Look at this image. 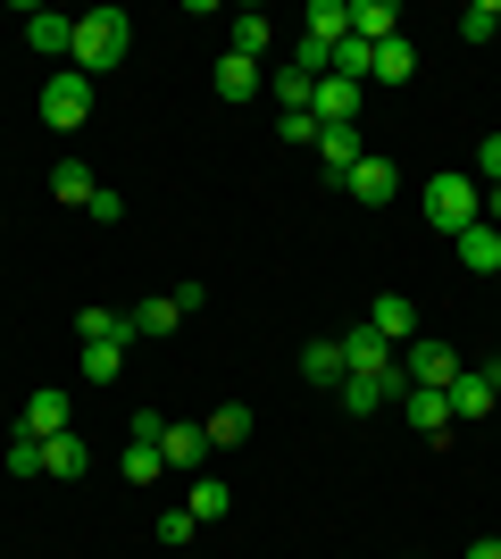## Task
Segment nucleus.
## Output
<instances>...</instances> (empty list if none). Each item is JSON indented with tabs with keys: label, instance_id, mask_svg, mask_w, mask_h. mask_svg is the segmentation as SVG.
Wrapping results in <instances>:
<instances>
[{
	"label": "nucleus",
	"instance_id": "4",
	"mask_svg": "<svg viewBox=\"0 0 501 559\" xmlns=\"http://www.w3.org/2000/svg\"><path fill=\"white\" fill-rule=\"evenodd\" d=\"M343 368L368 376V384H393V393H409V384H402V350L384 343L377 326H351V334H343Z\"/></svg>",
	"mask_w": 501,
	"mask_h": 559
},
{
	"label": "nucleus",
	"instance_id": "26",
	"mask_svg": "<svg viewBox=\"0 0 501 559\" xmlns=\"http://www.w3.org/2000/svg\"><path fill=\"white\" fill-rule=\"evenodd\" d=\"M201 435H210V451L251 443V409H242V401H226V409H210V426H201Z\"/></svg>",
	"mask_w": 501,
	"mask_h": 559
},
{
	"label": "nucleus",
	"instance_id": "32",
	"mask_svg": "<svg viewBox=\"0 0 501 559\" xmlns=\"http://www.w3.org/2000/svg\"><path fill=\"white\" fill-rule=\"evenodd\" d=\"M468 176H477V185H501V134H485V142H477V159H468Z\"/></svg>",
	"mask_w": 501,
	"mask_h": 559
},
{
	"label": "nucleus",
	"instance_id": "35",
	"mask_svg": "<svg viewBox=\"0 0 501 559\" xmlns=\"http://www.w3.org/2000/svg\"><path fill=\"white\" fill-rule=\"evenodd\" d=\"M192 535H201V518H192V510H167L159 518V543H192Z\"/></svg>",
	"mask_w": 501,
	"mask_h": 559
},
{
	"label": "nucleus",
	"instance_id": "13",
	"mask_svg": "<svg viewBox=\"0 0 501 559\" xmlns=\"http://www.w3.org/2000/svg\"><path fill=\"white\" fill-rule=\"evenodd\" d=\"M159 460L176 467V476H201V460H210V435H201V426H159Z\"/></svg>",
	"mask_w": 501,
	"mask_h": 559
},
{
	"label": "nucleus",
	"instance_id": "9",
	"mask_svg": "<svg viewBox=\"0 0 501 559\" xmlns=\"http://www.w3.org/2000/svg\"><path fill=\"white\" fill-rule=\"evenodd\" d=\"M318 167H326V185H343V176H351L359 159H368V142H359V126H318Z\"/></svg>",
	"mask_w": 501,
	"mask_h": 559
},
{
	"label": "nucleus",
	"instance_id": "36",
	"mask_svg": "<svg viewBox=\"0 0 501 559\" xmlns=\"http://www.w3.org/2000/svg\"><path fill=\"white\" fill-rule=\"evenodd\" d=\"M460 559H501V535H477V543H468Z\"/></svg>",
	"mask_w": 501,
	"mask_h": 559
},
{
	"label": "nucleus",
	"instance_id": "17",
	"mask_svg": "<svg viewBox=\"0 0 501 559\" xmlns=\"http://www.w3.org/2000/svg\"><path fill=\"white\" fill-rule=\"evenodd\" d=\"M452 418H460V426L493 418V384H485V368H460V376H452Z\"/></svg>",
	"mask_w": 501,
	"mask_h": 559
},
{
	"label": "nucleus",
	"instance_id": "33",
	"mask_svg": "<svg viewBox=\"0 0 501 559\" xmlns=\"http://www.w3.org/2000/svg\"><path fill=\"white\" fill-rule=\"evenodd\" d=\"M9 476H43V443H34V435L9 443Z\"/></svg>",
	"mask_w": 501,
	"mask_h": 559
},
{
	"label": "nucleus",
	"instance_id": "37",
	"mask_svg": "<svg viewBox=\"0 0 501 559\" xmlns=\"http://www.w3.org/2000/svg\"><path fill=\"white\" fill-rule=\"evenodd\" d=\"M485 226H501V185H485Z\"/></svg>",
	"mask_w": 501,
	"mask_h": 559
},
{
	"label": "nucleus",
	"instance_id": "29",
	"mask_svg": "<svg viewBox=\"0 0 501 559\" xmlns=\"http://www.w3.org/2000/svg\"><path fill=\"white\" fill-rule=\"evenodd\" d=\"M301 376H310L318 393H334V384L351 376V368H343V343H310V350H301Z\"/></svg>",
	"mask_w": 501,
	"mask_h": 559
},
{
	"label": "nucleus",
	"instance_id": "1",
	"mask_svg": "<svg viewBox=\"0 0 501 559\" xmlns=\"http://www.w3.org/2000/svg\"><path fill=\"white\" fill-rule=\"evenodd\" d=\"M126 50H134V25H126V9H84V17H75V59L68 68H84L100 84V75L118 68Z\"/></svg>",
	"mask_w": 501,
	"mask_h": 559
},
{
	"label": "nucleus",
	"instance_id": "2",
	"mask_svg": "<svg viewBox=\"0 0 501 559\" xmlns=\"http://www.w3.org/2000/svg\"><path fill=\"white\" fill-rule=\"evenodd\" d=\"M427 226H443V234H468L485 217V185L468 176V167H443V176H427Z\"/></svg>",
	"mask_w": 501,
	"mask_h": 559
},
{
	"label": "nucleus",
	"instance_id": "10",
	"mask_svg": "<svg viewBox=\"0 0 501 559\" xmlns=\"http://www.w3.org/2000/svg\"><path fill=\"white\" fill-rule=\"evenodd\" d=\"M393 409H402V418L418 426L427 443H443V435H452V393H427V384H409V393L393 401Z\"/></svg>",
	"mask_w": 501,
	"mask_h": 559
},
{
	"label": "nucleus",
	"instance_id": "16",
	"mask_svg": "<svg viewBox=\"0 0 501 559\" xmlns=\"http://www.w3.org/2000/svg\"><path fill=\"white\" fill-rule=\"evenodd\" d=\"M343 34H351V0H310V34H301V43L334 59V43H343Z\"/></svg>",
	"mask_w": 501,
	"mask_h": 559
},
{
	"label": "nucleus",
	"instance_id": "20",
	"mask_svg": "<svg viewBox=\"0 0 501 559\" xmlns=\"http://www.w3.org/2000/svg\"><path fill=\"white\" fill-rule=\"evenodd\" d=\"M334 401H343V409H351V418H377V409H393V384H368V376H343V384H334Z\"/></svg>",
	"mask_w": 501,
	"mask_h": 559
},
{
	"label": "nucleus",
	"instance_id": "38",
	"mask_svg": "<svg viewBox=\"0 0 501 559\" xmlns=\"http://www.w3.org/2000/svg\"><path fill=\"white\" fill-rule=\"evenodd\" d=\"M485 384H493V401H501V359H493V368H485Z\"/></svg>",
	"mask_w": 501,
	"mask_h": 559
},
{
	"label": "nucleus",
	"instance_id": "25",
	"mask_svg": "<svg viewBox=\"0 0 501 559\" xmlns=\"http://www.w3.org/2000/svg\"><path fill=\"white\" fill-rule=\"evenodd\" d=\"M75 343H134V326H126L118 309H75Z\"/></svg>",
	"mask_w": 501,
	"mask_h": 559
},
{
	"label": "nucleus",
	"instance_id": "19",
	"mask_svg": "<svg viewBox=\"0 0 501 559\" xmlns=\"http://www.w3.org/2000/svg\"><path fill=\"white\" fill-rule=\"evenodd\" d=\"M251 93H267V75H260V59H217V100H251Z\"/></svg>",
	"mask_w": 501,
	"mask_h": 559
},
{
	"label": "nucleus",
	"instance_id": "11",
	"mask_svg": "<svg viewBox=\"0 0 501 559\" xmlns=\"http://www.w3.org/2000/svg\"><path fill=\"white\" fill-rule=\"evenodd\" d=\"M84 467H93V443H84L75 426H68V435H50V443H43V476H50V485H75Z\"/></svg>",
	"mask_w": 501,
	"mask_h": 559
},
{
	"label": "nucleus",
	"instance_id": "3",
	"mask_svg": "<svg viewBox=\"0 0 501 559\" xmlns=\"http://www.w3.org/2000/svg\"><path fill=\"white\" fill-rule=\"evenodd\" d=\"M93 117V75L84 68H50V84H43V126L50 134H75Z\"/></svg>",
	"mask_w": 501,
	"mask_h": 559
},
{
	"label": "nucleus",
	"instance_id": "22",
	"mask_svg": "<svg viewBox=\"0 0 501 559\" xmlns=\"http://www.w3.org/2000/svg\"><path fill=\"white\" fill-rule=\"evenodd\" d=\"M126 350H134V343H84V350H75V376H84V384H118Z\"/></svg>",
	"mask_w": 501,
	"mask_h": 559
},
{
	"label": "nucleus",
	"instance_id": "18",
	"mask_svg": "<svg viewBox=\"0 0 501 559\" xmlns=\"http://www.w3.org/2000/svg\"><path fill=\"white\" fill-rule=\"evenodd\" d=\"M351 34L359 43H393V34H402V9H393V0H351Z\"/></svg>",
	"mask_w": 501,
	"mask_h": 559
},
{
	"label": "nucleus",
	"instance_id": "27",
	"mask_svg": "<svg viewBox=\"0 0 501 559\" xmlns=\"http://www.w3.org/2000/svg\"><path fill=\"white\" fill-rule=\"evenodd\" d=\"M176 318H184V309H176V293H159V301H134V309H126V326H134V343H151V334H167V326H176Z\"/></svg>",
	"mask_w": 501,
	"mask_h": 559
},
{
	"label": "nucleus",
	"instance_id": "12",
	"mask_svg": "<svg viewBox=\"0 0 501 559\" xmlns=\"http://www.w3.org/2000/svg\"><path fill=\"white\" fill-rule=\"evenodd\" d=\"M452 251H460V267H468V276H501V226H468V234H452Z\"/></svg>",
	"mask_w": 501,
	"mask_h": 559
},
{
	"label": "nucleus",
	"instance_id": "5",
	"mask_svg": "<svg viewBox=\"0 0 501 559\" xmlns=\"http://www.w3.org/2000/svg\"><path fill=\"white\" fill-rule=\"evenodd\" d=\"M452 376H460V350L452 343H434V334H409V343H402V384L452 393Z\"/></svg>",
	"mask_w": 501,
	"mask_h": 559
},
{
	"label": "nucleus",
	"instance_id": "7",
	"mask_svg": "<svg viewBox=\"0 0 501 559\" xmlns=\"http://www.w3.org/2000/svg\"><path fill=\"white\" fill-rule=\"evenodd\" d=\"M25 50H43V59L68 68V59H75V17H68V9H25Z\"/></svg>",
	"mask_w": 501,
	"mask_h": 559
},
{
	"label": "nucleus",
	"instance_id": "34",
	"mask_svg": "<svg viewBox=\"0 0 501 559\" xmlns=\"http://www.w3.org/2000/svg\"><path fill=\"white\" fill-rule=\"evenodd\" d=\"M276 134H285V142H301V151H310V142H318V117H310V109H293V117H276Z\"/></svg>",
	"mask_w": 501,
	"mask_h": 559
},
{
	"label": "nucleus",
	"instance_id": "21",
	"mask_svg": "<svg viewBox=\"0 0 501 559\" xmlns=\"http://www.w3.org/2000/svg\"><path fill=\"white\" fill-rule=\"evenodd\" d=\"M184 510L201 518V526H217V518L235 510V485H226V476H192V492H184Z\"/></svg>",
	"mask_w": 501,
	"mask_h": 559
},
{
	"label": "nucleus",
	"instance_id": "15",
	"mask_svg": "<svg viewBox=\"0 0 501 559\" xmlns=\"http://www.w3.org/2000/svg\"><path fill=\"white\" fill-rule=\"evenodd\" d=\"M409 75H418V43H409V34L377 43V68H368V93H384V84H409Z\"/></svg>",
	"mask_w": 501,
	"mask_h": 559
},
{
	"label": "nucleus",
	"instance_id": "31",
	"mask_svg": "<svg viewBox=\"0 0 501 559\" xmlns=\"http://www.w3.org/2000/svg\"><path fill=\"white\" fill-rule=\"evenodd\" d=\"M159 443H126V460H118V476H126V485H159Z\"/></svg>",
	"mask_w": 501,
	"mask_h": 559
},
{
	"label": "nucleus",
	"instance_id": "23",
	"mask_svg": "<svg viewBox=\"0 0 501 559\" xmlns=\"http://www.w3.org/2000/svg\"><path fill=\"white\" fill-rule=\"evenodd\" d=\"M267 100H276V109H310V100H318V75H301V68H293V59H285V68H276V75H267Z\"/></svg>",
	"mask_w": 501,
	"mask_h": 559
},
{
	"label": "nucleus",
	"instance_id": "6",
	"mask_svg": "<svg viewBox=\"0 0 501 559\" xmlns=\"http://www.w3.org/2000/svg\"><path fill=\"white\" fill-rule=\"evenodd\" d=\"M68 426H75V401L59 393V384H43V393H25V409H17V435L50 443V435H68Z\"/></svg>",
	"mask_w": 501,
	"mask_h": 559
},
{
	"label": "nucleus",
	"instance_id": "14",
	"mask_svg": "<svg viewBox=\"0 0 501 559\" xmlns=\"http://www.w3.org/2000/svg\"><path fill=\"white\" fill-rule=\"evenodd\" d=\"M368 326H377L384 343L402 350L409 334H418V301H409V293H377V309H368Z\"/></svg>",
	"mask_w": 501,
	"mask_h": 559
},
{
	"label": "nucleus",
	"instance_id": "28",
	"mask_svg": "<svg viewBox=\"0 0 501 559\" xmlns=\"http://www.w3.org/2000/svg\"><path fill=\"white\" fill-rule=\"evenodd\" d=\"M226 50H235V59H267V17H260V9H235V25H226Z\"/></svg>",
	"mask_w": 501,
	"mask_h": 559
},
{
	"label": "nucleus",
	"instance_id": "30",
	"mask_svg": "<svg viewBox=\"0 0 501 559\" xmlns=\"http://www.w3.org/2000/svg\"><path fill=\"white\" fill-rule=\"evenodd\" d=\"M501 34V0H468L460 9V43H493Z\"/></svg>",
	"mask_w": 501,
	"mask_h": 559
},
{
	"label": "nucleus",
	"instance_id": "24",
	"mask_svg": "<svg viewBox=\"0 0 501 559\" xmlns=\"http://www.w3.org/2000/svg\"><path fill=\"white\" fill-rule=\"evenodd\" d=\"M50 192H59V201H68V210H93V167H84V159H59V167H50Z\"/></svg>",
	"mask_w": 501,
	"mask_h": 559
},
{
	"label": "nucleus",
	"instance_id": "8",
	"mask_svg": "<svg viewBox=\"0 0 501 559\" xmlns=\"http://www.w3.org/2000/svg\"><path fill=\"white\" fill-rule=\"evenodd\" d=\"M343 192H351V201H368V210H384V201L402 192V167L384 159V151H368V159H359L351 176H343Z\"/></svg>",
	"mask_w": 501,
	"mask_h": 559
}]
</instances>
